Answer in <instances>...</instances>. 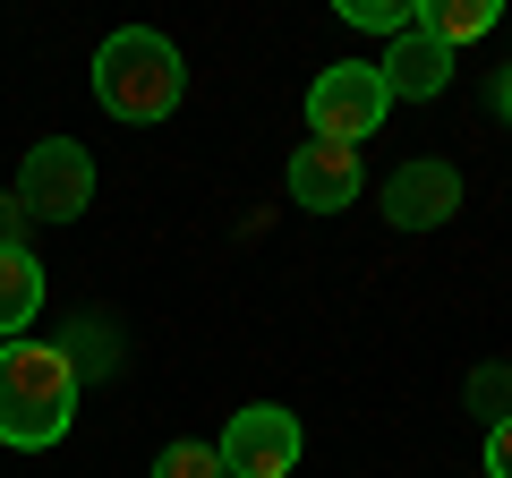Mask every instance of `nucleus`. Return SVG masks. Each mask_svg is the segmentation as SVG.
Listing matches in <instances>:
<instances>
[{
	"mask_svg": "<svg viewBox=\"0 0 512 478\" xmlns=\"http://www.w3.org/2000/svg\"><path fill=\"white\" fill-rule=\"evenodd\" d=\"M291 197L308 205V214H342V205H359V146H333V137L291 146Z\"/></svg>",
	"mask_w": 512,
	"mask_h": 478,
	"instance_id": "7",
	"label": "nucleus"
},
{
	"mask_svg": "<svg viewBox=\"0 0 512 478\" xmlns=\"http://www.w3.org/2000/svg\"><path fill=\"white\" fill-rule=\"evenodd\" d=\"M495 120H504V129H512V69L495 77Z\"/></svg>",
	"mask_w": 512,
	"mask_h": 478,
	"instance_id": "16",
	"label": "nucleus"
},
{
	"mask_svg": "<svg viewBox=\"0 0 512 478\" xmlns=\"http://www.w3.org/2000/svg\"><path fill=\"white\" fill-rule=\"evenodd\" d=\"M77 419V359L60 342H0V444L43 453Z\"/></svg>",
	"mask_w": 512,
	"mask_h": 478,
	"instance_id": "1",
	"label": "nucleus"
},
{
	"mask_svg": "<svg viewBox=\"0 0 512 478\" xmlns=\"http://www.w3.org/2000/svg\"><path fill=\"white\" fill-rule=\"evenodd\" d=\"M299 444H308V436H299V419L282 402H248L231 427H222L214 453H222L231 478H291L299 470Z\"/></svg>",
	"mask_w": 512,
	"mask_h": 478,
	"instance_id": "5",
	"label": "nucleus"
},
{
	"mask_svg": "<svg viewBox=\"0 0 512 478\" xmlns=\"http://www.w3.org/2000/svg\"><path fill=\"white\" fill-rule=\"evenodd\" d=\"M478 461H487V478H512V419L487 427V453H478Z\"/></svg>",
	"mask_w": 512,
	"mask_h": 478,
	"instance_id": "14",
	"label": "nucleus"
},
{
	"mask_svg": "<svg viewBox=\"0 0 512 478\" xmlns=\"http://www.w3.org/2000/svg\"><path fill=\"white\" fill-rule=\"evenodd\" d=\"M376 77H384V94H393V103H427V94H444L453 86V52H444V43H427L419 35V18H410V35H393V52L376 60Z\"/></svg>",
	"mask_w": 512,
	"mask_h": 478,
	"instance_id": "8",
	"label": "nucleus"
},
{
	"mask_svg": "<svg viewBox=\"0 0 512 478\" xmlns=\"http://www.w3.org/2000/svg\"><path fill=\"white\" fill-rule=\"evenodd\" d=\"M9 248H26V205L18 197H0V257H9Z\"/></svg>",
	"mask_w": 512,
	"mask_h": 478,
	"instance_id": "15",
	"label": "nucleus"
},
{
	"mask_svg": "<svg viewBox=\"0 0 512 478\" xmlns=\"http://www.w3.org/2000/svg\"><path fill=\"white\" fill-rule=\"evenodd\" d=\"M419 35L444 43V52H461V43L495 35V0H427V9H419Z\"/></svg>",
	"mask_w": 512,
	"mask_h": 478,
	"instance_id": "10",
	"label": "nucleus"
},
{
	"mask_svg": "<svg viewBox=\"0 0 512 478\" xmlns=\"http://www.w3.org/2000/svg\"><path fill=\"white\" fill-rule=\"evenodd\" d=\"M384 111H393V94H384L376 60H333V69H316V86H308V137L367 146V137L384 129Z\"/></svg>",
	"mask_w": 512,
	"mask_h": 478,
	"instance_id": "3",
	"label": "nucleus"
},
{
	"mask_svg": "<svg viewBox=\"0 0 512 478\" xmlns=\"http://www.w3.org/2000/svg\"><path fill=\"white\" fill-rule=\"evenodd\" d=\"M18 205L26 222H77L94 205V154L77 137H35L18 163Z\"/></svg>",
	"mask_w": 512,
	"mask_h": 478,
	"instance_id": "4",
	"label": "nucleus"
},
{
	"mask_svg": "<svg viewBox=\"0 0 512 478\" xmlns=\"http://www.w3.org/2000/svg\"><path fill=\"white\" fill-rule=\"evenodd\" d=\"M342 18L350 26H376V35H410L419 9H410V0H342Z\"/></svg>",
	"mask_w": 512,
	"mask_h": 478,
	"instance_id": "12",
	"label": "nucleus"
},
{
	"mask_svg": "<svg viewBox=\"0 0 512 478\" xmlns=\"http://www.w3.org/2000/svg\"><path fill=\"white\" fill-rule=\"evenodd\" d=\"M43 316V265L26 248L0 257V342H26V325Z\"/></svg>",
	"mask_w": 512,
	"mask_h": 478,
	"instance_id": "9",
	"label": "nucleus"
},
{
	"mask_svg": "<svg viewBox=\"0 0 512 478\" xmlns=\"http://www.w3.org/2000/svg\"><path fill=\"white\" fill-rule=\"evenodd\" d=\"M154 478H231V470H222V453H214V444L180 436V444H163V453H154Z\"/></svg>",
	"mask_w": 512,
	"mask_h": 478,
	"instance_id": "11",
	"label": "nucleus"
},
{
	"mask_svg": "<svg viewBox=\"0 0 512 478\" xmlns=\"http://www.w3.org/2000/svg\"><path fill=\"white\" fill-rule=\"evenodd\" d=\"M470 402L487 410V427L512 419V368H478V376H470Z\"/></svg>",
	"mask_w": 512,
	"mask_h": 478,
	"instance_id": "13",
	"label": "nucleus"
},
{
	"mask_svg": "<svg viewBox=\"0 0 512 478\" xmlns=\"http://www.w3.org/2000/svg\"><path fill=\"white\" fill-rule=\"evenodd\" d=\"M376 205H384L393 231H436V222L461 214V171L453 163H402L393 180L376 188Z\"/></svg>",
	"mask_w": 512,
	"mask_h": 478,
	"instance_id": "6",
	"label": "nucleus"
},
{
	"mask_svg": "<svg viewBox=\"0 0 512 478\" xmlns=\"http://www.w3.org/2000/svg\"><path fill=\"white\" fill-rule=\"evenodd\" d=\"M188 94V69H180V43L154 35V26H120V35L94 52V103L111 111V120H128V129H154V120H171Z\"/></svg>",
	"mask_w": 512,
	"mask_h": 478,
	"instance_id": "2",
	"label": "nucleus"
}]
</instances>
